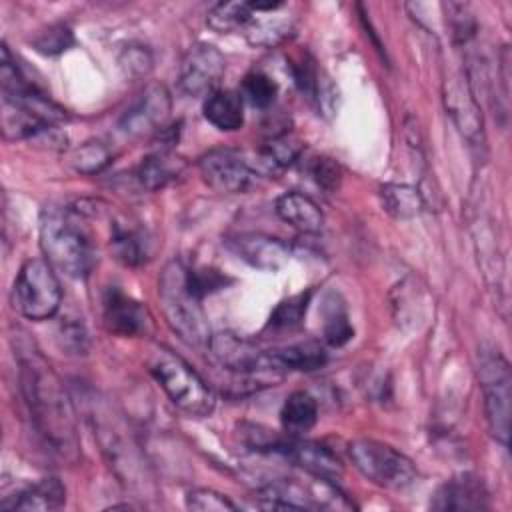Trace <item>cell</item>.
<instances>
[{
  "label": "cell",
  "mask_w": 512,
  "mask_h": 512,
  "mask_svg": "<svg viewBox=\"0 0 512 512\" xmlns=\"http://www.w3.org/2000/svg\"><path fill=\"white\" fill-rule=\"evenodd\" d=\"M310 174L314 178V182L326 190V192H334L338 186H340V178H342V170L338 166L336 160L332 158H326V156H320V158H314L312 166H310Z\"/></svg>",
  "instance_id": "cell-35"
},
{
  "label": "cell",
  "mask_w": 512,
  "mask_h": 512,
  "mask_svg": "<svg viewBox=\"0 0 512 512\" xmlns=\"http://www.w3.org/2000/svg\"><path fill=\"white\" fill-rule=\"evenodd\" d=\"M66 502V488L58 478H42L36 484L20 490L10 504H2L4 510L24 512H50L58 510Z\"/></svg>",
  "instance_id": "cell-20"
},
{
  "label": "cell",
  "mask_w": 512,
  "mask_h": 512,
  "mask_svg": "<svg viewBox=\"0 0 512 512\" xmlns=\"http://www.w3.org/2000/svg\"><path fill=\"white\" fill-rule=\"evenodd\" d=\"M318 420V404L308 392H292L280 410V422L286 434L302 436L314 428Z\"/></svg>",
  "instance_id": "cell-25"
},
{
  "label": "cell",
  "mask_w": 512,
  "mask_h": 512,
  "mask_svg": "<svg viewBox=\"0 0 512 512\" xmlns=\"http://www.w3.org/2000/svg\"><path fill=\"white\" fill-rule=\"evenodd\" d=\"M430 506L434 510L464 512V510H486L490 502H488V492L482 478L466 472L444 482L436 490Z\"/></svg>",
  "instance_id": "cell-18"
},
{
  "label": "cell",
  "mask_w": 512,
  "mask_h": 512,
  "mask_svg": "<svg viewBox=\"0 0 512 512\" xmlns=\"http://www.w3.org/2000/svg\"><path fill=\"white\" fill-rule=\"evenodd\" d=\"M62 304V288L56 270L40 258L26 260L14 280V306L34 322L52 318Z\"/></svg>",
  "instance_id": "cell-8"
},
{
  "label": "cell",
  "mask_w": 512,
  "mask_h": 512,
  "mask_svg": "<svg viewBox=\"0 0 512 512\" xmlns=\"http://www.w3.org/2000/svg\"><path fill=\"white\" fill-rule=\"evenodd\" d=\"M308 298H310V292L296 294L288 300H282L270 316V326L276 328V330H286V328L290 330V328L298 326L302 322L304 312H306Z\"/></svg>",
  "instance_id": "cell-32"
},
{
  "label": "cell",
  "mask_w": 512,
  "mask_h": 512,
  "mask_svg": "<svg viewBox=\"0 0 512 512\" xmlns=\"http://www.w3.org/2000/svg\"><path fill=\"white\" fill-rule=\"evenodd\" d=\"M40 248L46 262L68 278H86L96 262L88 234L68 210L46 206L40 214Z\"/></svg>",
  "instance_id": "cell-2"
},
{
  "label": "cell",
  "mask_w": 512,
  "mask_h": 512,
  "mask_svg": "<svg viewBox=\"0 0 512 512\" xmlns=\"http://www.w3.org/2000/svg\"><path fill=\"white\" fill-rule=\"evenodd\" d=\"M224 242L230 252H234L240 260L258 270L274 272L290 260V246L274 236L258 232H240L228 236Z\"/></svg>",
  "instance_id": "cell-14"
},
{
  "label": "cell",
  "mask_w": 512,
  "mask_h": 512,
  "mask_svg": "<svg viewBox=\"0 0 512 512\" xmlns=\"http://www.w3.org/2000/svg\"><path fill=\"white\" fill-rule=\"evenodd\" d=\"M88 420L92 424L100 450L114 474L132 490L146 492V488L152 484L148 466L122 418L102 400L94 398L90 400Z\"/></svg>",
  "instance_id": "cell-3"
},
{
  "label": "cell",
  "mask_w": 512,
  "mask_h": 512,
  "mask_svg": "<svg viewBox=\"0 0 512 512\" xmlns=\"http://www.w3.org/2000/svg\"><path fill=\"white\" fill-rule=\"evenodd\" d=\"M32 44H34V48L38 52L54 56V54H60V52L68 50L74 44V34H72V30L68 26L56 24V26H50L48 30L40 32L34 38Z\"/></svg>",
  "instance_id": "cell-34"
},
{
  "label": "cell",
  "mask_w": 512,
  "mask_h": 512,
  "mask_svg": "<svg viewBox=\"0 0 512 512\" xmlns=\"http://www.w3.org/2000/svg\"><path fill=\"white\" fill-rule=\"evenodd\" d=\"M110 248L116 260L126 266H140L150 258V238L144 230L124 224H112Z\"/></svg>",
  "instance_id": "cell-24"
},
{
  "label": "cell",
  "mask_w": 512,
  "mask_h": 512,
  "mask_svg": "<svg viewBox=\"0 0 512 512\" xmlns=\"http://www.w3.org/2000/svg\"><path fill=\"white\" fill-rule=\"evenodd\" d=\"M224 76L222 52L206 42L194 44L180 64V88L188 96H208L218 90Z\"/></svg>",
  "instance_id": "cell-12"
},
{
  "label": "cell",
  "mask_w": 512,
  "mask_h": 512,
  "mask_svg": "<svg viewBox=\"0 0 512 512\" xmlns=\"http://www.w3.org/2000/svg\"><path fill=\"white\" fill-rule=\"evenodd\" d=\"M158 298L168 326L188 344H208L212 332L202 310V298L188 282V268L170 260L158 278Z\"/></svg>",
  "instance_id": "cell-4"
},
{
  "label": "cell",
  "mask_w": 512,
  "mask_h": 512,
  "mask_svg": "<svg viewBox=\"0 0 512 512\" xmlns=\"http://www.w3.org/2000/svg\"><path fill=\"white\" fill-rule=\"evenodd\" d=\"M206 348L210 360L218 368L240 378H248L250 382H254L252 378H256L258 382L268 384L280 380L282 376V372L272 362L270 350H262L254 342L240 338L232 332L212 334Z\"/></svg>",
  "instance_id": "cell-9"
},
{
  "label": "cell",
  "mask_w": 512,
  "mask_h": 512,
  "mask_svg": "<svg viewBox=\"0 0 512 512\" xmlns=\"http://www.w3.org/2000/svg\"><path fill=\"white\" fill-rule=\"evenodd\" d=\"M478 380L484 394V410L492 436L508 446L512 414V372L498 348H482L478 358Z\"/></svg>",
  "instance_id": "cell-6"
},
{
  "label": "cell",
  "mask_w": 512,
  "mask_h": 512,
  "mask_svg": "<svg viewBox=\"0 0 512 512\" xmlns=\"http://www.w3.org/2000/svg\"><path fill=\"white\" fill-rule=\"evenodd\" d=\"M276 214L304 234H314L324 224V214L320 206L302 192H284L276 198Z\"/></svg>",
  "instance_id": "cell-19"
},
{
  "label": "cell",
  "mask_w": 512,
  "mask_h": 512,
  "mask_svg": "<svg viewBox=\"0 0 512 512\" xmlns=\"http://www.w3.org/2000/svg\"><path fill=\"white\" fill-rule=\"evenodd\" d=\"M110 150L102 142H84L70 154V164L76 172L96 174L110 164Z\"/></svg>",
  "instance_id": "cell-30"
},
{
  "label": "cell",
  "mask_w": 512,
  "mask_h": 512,
  "mask_svg": "<svg viewBox=\"0 0 512 512\" xmlns=\"http://www.w3.org/2000/svg\"><path fill=\"white\" fill-rule=\"evenodd\" d=\"M252 16L244 26V36L252 46L274 48L284 42L294 26V18L284 12L282 2H250Z\"/></svg>",
  "instance_id": "cell-16"
},
{
  "label": "cell",
  "mask_w": 512,
  "mask_h": 512,
  "mask_svg": "<svg viewBox=\"0 0 512 512\" xmlns=\"http://www.w3.org/2000/svg\"><path fill=\"white\" fill-rule=\"evenodd\" d=\"M184 170V160L168 150H158L144 158L134 170V182L140 190L154 192L176 180Z\"/></svg>",
  "instance_id": "cell-21"
},
{
  "label": "cell",
  "mask_w": 512,
  "mask_h": 512,
  "mask_svg": "<svg viewBox=\"0 0 512 512\" xmlns=\"http://www.w3.org/2000/svg\"><path fill=\"white\" fill-rule=\"evenodd\" d=\"M444 104L464 138L476 142L482 136V112L466 74H452L444 80Z\"/></svg>",
  "instance_id": "cell-15"
},
{
  "label": "cell",
  "mask_w": 512,
  "mask_h": 512,
  "mask_svg": "<svg viewBox=\"0 0 512 512\" xmlns=\"http://www.w3.org/2000/svg\"><path fill=\"white\" fill-rule=\"evenodd\" d=\"M150 374L166 392L170 402L188 416H208L216 406L212 388L180 356L158 350L150 360Z\"/></svg>",
  "instance_id": "cell-5"
},
{
  "label": "cell",
  "mask_w": 512,
  "mask_h": 512,
  "mask_svg": "<svg viewBox=\"0 0 512 512\" xmlns=\"http://www.w3.org/2000/svg\"><path fill=\"white\" fill-rule=\"evenodd\" d=\"M198 170L202 180L222 194L248 192L264 174L258 156H248L236 148H214L200 156Z\"/></svg>",
  "instance_id": "cell-10"
},
{
  "label": "cell",
  "mask_w": 512,
  "mask_h": 512,
  "mask_svg": "<svg viewBox=\"0 0 512 512\" xmlns=\"http://www.w3.org/2000/svg\"><path fill=\"white\" fill-rule=\"evenodd\" d=\"M186 506L190 510H202V512H226V510H236V504L210 488H192L186 494Z\"/></svg>",
  "instance_id": "cell-33"
},
{
  "label": "cell",
  "mask_w": 512,
  "mask_h": 512,
  "mask_svg": "<svg viewBox=\"0 0 512 512\" xmlns=\"http://www.w3.org/2000/svg\"><path fill=\"white\" fill-rule=\"evenodd\" d=\"M302 152V142L296 134L284 130L268 138L262 148L256 152L258 162L264 170V174H274L280 168L290 166Z\"/></svg>",
  "instance_id": "cell-26"
},
{
  "label": "cell",
  "mask_w": 512,
  "mask_h": 512,
  "mask_svg": "<svg viewBox=\"0 0 512 512\" xmlns=\"http://www.w3.org/2000/svg\"><path fill=\"white\" fill-rule=\"evenodd\" d=\"M60 342H62V348L74 354H84L88 348V334L82 324L66 322L60 328Z\"/></svg>",
  "instance_id": "cell-36"
},
{
  "label": "cell",
  "mask_w": 512,
  "mask_h": 512,
  "mask_svg": "<svg viewBox=\"0 0 512 512\" xmlns=\"http://www.w3.org/2000/svg\"><path fill=\"white\" fill-rule=\"evenodd\" d=\"M252 16L250 2H220L208 12V26L216 32H236L244 30Z\"/></svg>",
  "instance_id": "cell-29"
},
{
  "label": "cell",
  "mask_w": 512,
  "mask_h": 512,
  "mask_svg": "<svg viewBox=\"0 0 512 512\" xmlns=\"http://www.w3.org/2000/svg\"><path fill=\"white\" fill-rule=\"evenodd\" d=\"M170 92L162 84H148L126 108L118 126L130 138L158 134L170 116Z\"/></svg>",
  "instance_id": "cell-11"
},
{
  "label": "cell",
  "mask_w": 512,
  "mask_h": 512,
  "mask_svg": "<svg viewBox=\"0 0 512 512\" xmlns=\"http://www.w3.org/2000/svg\"><path fill=\"white\" fill-rule=\"evenodd\" d=\"M348 458L364 478L386 490H404L418 474L406 454L372 438L352 440L348 444Z\"/></svg>",
  "instance_id": "cell-7"
},
{
  "label": "cell",
  "mask_w": 512,
  "mask_h": 512,
  "mask_svg": "<svg viewBox=\"0 0 512 512\" xmlns=\"http://www.w3.org/2000/svg\"><path fill=\"white\" fill-rule=\"evenodd\" d=\"M206 120L224 132H234L244 124L242 96L234 90H216L204 102Z\"/></svg>",
  "instance_id": "cell-22"
},
{
  "label": "cell",
  "mask_w": 512,
  "mask_h": 512,
  "mask_svg": "<svg viewBox=\"0 0 512 512\" xmlns=\"http://www.w3.org/2000/svg\"><path fill=\"white\" fill-rule=\"evenodd\" d=\"M120 62L126 68V72L136 74V76H142V74H146L152 68V56L142 46H132V48L124 50Z\"/></svg>",
  "instance_id": "cell-37"
},
{
  "label": "cell",
  "mask_w": 512,
  "mask_h": 512,
  "mask_svg": "<svg viewBox=\"0 0 512 512\" xmlns=\"http://www.w3.org/2000/svg\"><path fill=\"white\" fill-rule=\"evenodd\" d=\"M278 94V84L264 72H250L242 80L240 96L256 108H268Z\"/></svg>",
  "instance_id": "cell-31"
},
{
  "label": "cell",
  "mask_w": 512,
  "mask_h": 512,
  "mask_svg": "<svg viewBox=\"0 0 512 512\" xmlns=\"http://www.w3.org/2000/svg\"><path fill=\"white\" fill-rule=\"evenodd\" d=\"M272 454H278V456L294 462L308 474L322 478V480L336 482L342 476L340 460L326 446L312 442V440H302V438L290 436V434L280 436Z\"/></svg>",
  "instance_id": "cell-13"
},
{
  "label": "cell",
  "mask_w": 512,
  "mask_h": 512,
  "mask_svg": "<svg viewBox=\"0 0 512 512\" xmlns=\"http://www.w3.org/2000/svg\"><path fill=\"white\" fill-rule=\"evenodd\" d=\"M270 356H272L274 366L280 372H286V370L312 372V370H318L320 366H324L328 360L326 350L318 342H312V340L272 348Z\"/></svg>",
  "instance_id": "cell-23"
},
{
  "label": "cell",
  "mask_w": 512,
  "mask_h": 512,
  "mask_svg": "<svg viewBox=\"0 0 512 512\" xmlns=\"http://www.w3.org/2000/svg\"><path fill=\"white\" fill-rule=\"evenodd\" d=\"M16 356L18 388L36 440L58 462L74 464L80 458V440L62 380L30 344L18 346Z\"/></svg>",
  "instance_id": "cell-1"
},
{
  "label": "cell",
  "mask_w": 512,
  "mask_h": 512,
  "mask_svg": "<svg viewBox=\"0 0 512 512\" xmlns=\"http://www.w3.org/2000/svg\"><path fill=\"white\" fill-rule=\"evenodd\" d=\"M380 200L384 210L398 220L416 218L422 210L420 192L408 184H384L380 188Z\"/></svg>",
  "instance_id": "cell-27"
},
{
  "label": "cell",
  "mask_w": 512,
  "mask_h": 512,
  "mask_svg": "<svg viewBox=\"0 0 512 512\" xmlns=\"http://www.w3.org/2000/svg\"><path fill=\"white\" fill-rule=\"evenodd\" d=\"M324 304H326L324 306V324H322L324 340L330 346H342L354 334V330L348 322V312L344 308V302L336 294H330Z\"/></svg>",
  "instance_id": "cell-28"
},
{
  "label": "cell",
  "mask_w": 512,
  "mask_h": 512,
  "mask_svg": "<svg viewBox=\"0 0 512 512\" xmlns=\"http://www.w3.org/2000/svg\"><path fill=\"white\" fill-rule=\"evenodd\" d=\"M102 316L106 328L120 336H140L150 326L146 308L116 286H110L102 298Z\"/></svg>",
  "instance_id": "cell-17"
}]
</instances>
